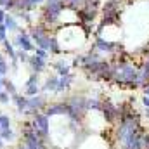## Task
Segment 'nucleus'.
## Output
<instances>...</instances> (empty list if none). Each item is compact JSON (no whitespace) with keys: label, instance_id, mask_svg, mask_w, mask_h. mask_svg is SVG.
<instances>
[{"label":"nucleus","instance_id":"5701e85b","mask_svg":"<svg viewBox=\"0 0 149 149\" xmlns=\"http://www.w3.org/2000/svg\"><path fill=\"white\" fill-rule=\"evenodd\" d=\"M12 127V120H10V116L9 114H0V128L3 130V128H10Z\"/></svg>","mask_w":149,"mask_h":149},{"label":"nucleus","instance_id":"c85d7f7f","mask_svg":"<svg viewBox=\"0 0 149 149\" xmlns=\"http://www.w3.org/2000/svg\"><path fill=\"white\" fill-rule=\"evenodd\" d=\"M7 40V28L5 24H0V43H3Z\"/></svg>","mask_w":149,"mask_h":149},{"label":"nucleus","instance_id":"7ed1b4c3","mask_svg":"<svg viewBox=\"0 0 149 149\" xmlns=\"http://www.w3.org/2000/svg\"><path fill=\"white\" fill-rule=\"evenodd\" d=\"M49 101H47V94H37L33 97H28V108L23 113V116H35L37 113H43V109L47 108Z\"/></svg>","mask_w":149,"mask_h":149},{"label":"nucleus","instance_id":"6e6552de","mask_svg":"<svg viewBox=\"0 0 149 149\" xmlns=\"http://www.w3.org/2000/svg\"><path fill=\"white\" fill-rule=\"evenodd\" d=\"M28 68H30V73H43L45 71V68H47V61H43V59H40L37 57L35 54H30V57H28Z\"/></svg>","mask_w":149,"mask_h":149},{"label":"nucleus","instance_id":"f257e3e1","mask_svg":"<svg viewBox=\"0 0 149 149\" xmlns=\"http://www.w3.org/2000/svg\"><path fill=\"white\" fill-rule=\"evenodd\" d=\"M28 33L33 40V43L43 49V50H49V42H50V30L45 26V24H31L28 26Z\"/></svg>","mask_w":149,"mask_h":149},{"label":"nucleus","instance_id":"72a5a7b5","mask_svg":"<svg viewBox=\"0 0 149 149\" xmlns=\"http://www.w3.org/2000/svg\"><path fill=\"white\" fill-rule=\"evenodd\" d=\"M142 88H144V95H149V83L146 87H142Z\"/></svg>","mask_w":149,"mask_h":149},{"label":"nucleus","instance_id":"423d86ee","mask_svg":"<svg viewBox=\"0 0 149 149\" xmlns=\"http://www.w3.org/2000/svg\"><path fill=\"white\" fill-rule=\"evenodd\" d=\"M43 113H45L49 118H52V116H66V113H68V104H66V101L50 102V104H47V108L43 109Z\"/></svg>","mask_w":149,"mask_h":149},{"label":"nucleus","instance_id":"e433bc0d","mask_svg":"<svg viewBox=\"0 0 149 149\" xmlns=\"http://www.w3.org/2000/svg\"><path fill=\"white\" fill-rule=\"evenodd\" d=\"M2 59H3V54H2V52H0V61H2Z\"/></svg>","mask_w":149,"mask_h":149},{"label":"nucleus","instance_id":"2eb2a0df","mask_svg":"<svg viewBox=\"0 0 149 149\" xmlns=\"http://www.w3.org/2000/svg\"><path fill=\"white\" fill-rule=\"evenodd\" d=\"M2 47H3V56H7L9 61H16V59H17V56H16V49H14V45L10 43L9 38L2 43Z\"/></svg>","mask_w":149,"mask_h":149},{"label":"nucleus","instance_id":"f3484780","mask_svg":"<svg viewBox=\"0 0 149 149\" xmlns=\"http://www.w3.org/2000/svg\"><path fill=\"white\" fill-rule=\"evenodd\" d=\"M14 16H16V19L17 21H23L24 24H28V26H31L33 24V16H31V12H26V10H23V12H12Z\"/></svg>","mask_w":149,"mask_h":149},{"label":"nucleus","instance_id":"ddd939ff","mask_svg":"<svg viewBox=\"0 0 149 149\" xmlns=\"http://www.w3.org/2000/svg\"><path fill=\"white\" fill-rule=\"evenodd\" d=\"M3 24H5V28H7L9 33H17V30H19V21L16 19V16H14L12 12H7V14H5Z\"/></svg>","mask_w":149,"mask_h":149},{"label":"nucleus","instance_id":"4468645a","mask_svg":"<svg viewBox=\"0 0 149 149\" xmlns=\"http://www.w3.org/2000/svg\"><path fill=\"white\" fill-rule=\"evenodd\" d=\"M52 68L56 70L57 76H66V74L71 73V66H70V64H66V63H64V59H59L57 63H54V64H52Z\"/></svg>","mask_w":149,"mask_h":149},{"label":"nucleus","instance_id":"1a4fd4ad","mask_svg":"<svg viewBox=\"0 0 149 149\" xmlns=\"http://www.w3.org/2000/svg\"><path fill=\"white\" fill-rule=\"evenodd\" d=\"M10 102L16 106V109L19 114H23V113L26 111V108H28V97L24 95V94H14V95H10Z\"/></svg>","mask_w":149,"mask_h":149},{"label":"nucleus","instance_id":"39448f33","mask_svg":"<svg viewBox=\"0 0 149 149\" xmlns=\"http://www.w3.org/2000/svg\"><path fill=\"white\" fill-rule=\"evenodd\" d=\"M101 113H102V116H104V121H108V123H116V121H120L118 106H114L109 99H102Z\"/></svg>","mask_w":149,"mask_h":149},{"label":"nucleus","instance_id":"f03ea898","mask_svg":"<svg viewBox=\"0 0 149 149\" xmlns=\"http://www.w3.org/2000/svg\"><path fill=\"white\" fill-rule=\"evenodd\" d=\"M10 43L14 45V49L17 50V49H21V50H26V52H33L35 50V43H33V40L30 37V33H28V30H24V28H21L19 26V30H17V33L12 37L10 40Z\"/></svg>","mask_w":149,"mask_h":149},{"label":"nucleus","instance_id":"412c9836","mask_svg":"<svg viewBox=\"0 0 149 149\" xmlns=\"http://www.w3.org/2000/svg\"><path fill=\"white\" fill-rule=\"evenodd\" d=\"M0 139H2L3 142H12V141L16 139V134H14L12 127H10V128H3V130H0Z\"/></svg>","mask_w":149,"mask_h":149},{"label":"nucleus","instance_id":"a878e982","mask_svg":"<svg viewBox=\"0 0 149 149\" xmlns=\"http://www.w3.org/2000/svg\"><path fill=\"white\" fill-rule=\"evenodd\" d=\"M7 73H9V63H7V61H5V57H3V59L0 61V74L5 78Z\"/></svg>","mask_w":149,"mask_h":149},{"label":"nucleus","instance_id":"6ab92c4d","mask_svg":"<svg viewBox=\"0 0 149 149\" xmlns=\"http://www.w3.org/2000/svg\"><path fill=\"white\" fill-rule=\"evenodd\" d=\"M63 3L66 5V9H70V10H80L83 5H85V0H63Z\"/></svg>","mask_w":149,"mask_h":149},{"label":"nucleus","instance_id":"b1692460","mask_svg":"<svg viewBox=\"0 0 149 149\" xmlns=\"http://www.w3.org/2000/svg\"><path fill=\"white\" fill-rule=\"evenodd\" d=\"M16 56H17V61H19L21 64H26V63H28V57H30V52L17 49V50H16Z\"/></svg>","mask_w":149,"mask_h":149},{"label":"nucleus","instance_id":"bb28decb","mask_svg":"<svg viewBox=\"0 0 149 149\" xmlns=\"http://www.w3.org/2000/svg\"><path fill=\"white\" fill-rule=\"evenodd\" d=\"M38 76H40V74H37V73H30L26 83H24V87H26V85H38Z\"/></svg>","mask_w":149,"mask_h":149},{"label":"nucleus","instance_id":"c9c22d12","mask_svg":"<svg viewBox=\"0 0 149 149\" xmlns=\"http://www.w3.org/2000/svg\"><path fill=\"white\" fill-rule=\"evenodd\" d=\"M16 149H24V146H23V144H19V146H17Z\"/></svg>","mask_w":149,"mask_h":149},{"label":"nucleus","instance_id":"7c9ffc66","mask_svg":"<svg viewBox=\"0 0 149 149\" xmlns=\"http://www.w3.org/2000/svg\"><path fill=\"white\" fill-rule=\"evenodd\" d=\"M5 14H7V12H5V9H2V7H0V24H3V21H5Z\"/></svg>","mask_w":149,"mask_h":149},{"label":"nucleus","instance_id":"0eeeda50","mask_svg":"<svg viewBox=\"0 0 149 149\" xmlns=\"http://www.w3.org/2000/svg\"><path fill=\"white\" fill-rule=\"evenodd\" d=\"M97 17V9H90V7H81L80 10H76V19L80 23H85V24H90L94 23Z\"/></svg>","mask_w":149,"mask_h":149},{"label":"nucleus","instance_id":"aec40b11","mask_svg":"<svg viewBox=\"0 0 149 149\" xmlns=\"http://www.w3.org/2000/svg\"><path fill=\"white\" fill-rule=\"evenodd\" d=\"M2 88H3V90L9 94V95H14V94H17V88H16V85H14V83H12V81H10L7 76L2 80Z\"/></svg>","mask_w":149,"mask_h":149},{"label":"nucleus","instance_id":"4be33fe9","mask_svg":"<svg viewBox=\"0 0 149 149\" xmlns=\"http://www.w3.org/2000/svg\"><path fill=\"white\" fill-rule=\"evenodd\" d=\"M23 94H24L26 97H33V95H37V94H40V85H26Z\"/></svg>","mask_w":149,"mask_h":149},{"label":"nucleus","instance_id":"a211bd4d","mask_svg":"<svg viewBox=\"0 0 149 149\" xmlns=\"http://www.w3.org/2000/svg\"><path fill=\"white\" fill-rule=\"evenodd\" d=\"M101 106H102V101L97 99V97H87V109L88 111H99L101 113Z\"/></svg>","mask_w":149,"mask_h":149},{"label":"nucleus","instance_id":"473e14b6","mask_svg":"<svg viewBox=\"0 0 149 149\" xmlns=\"http://www.w3.org/2000/svg\"><path fill=\"white\" fill-rule=\"evenodd\" d=\"M9 2H10V0H0V7H2V9H3V7H5V5H7V3H9Z\"/></svg>","mask_w":149,"mask_h":149},{"label":"nucleus","instance_id":"f704fd0d","mask_svg":"<svg viewBox=\"0 0 149 149\" xmlns=\"http://www.w3.org/2000/svg\"><path fill=\"white\" fill-rule=\"evenodd\" d=\"M3 148H5V142H3V141L0 139V149H3Z\"/></svg>","mask_w":149,"mask_h":149},{"label":"nucleus","instance_id":"393cba45","mask_svg":"<svg viewBox=\"0 0 149 149\" xmlns=\"http://www.w3.org/2000/svg\"><path fill=\"white\" fill-rule=\"evenodd\" d=\"M33 54L37 56V57H40V59H43V61H47L49 59V50H43V49H40V47H35V50H33Z\"/></svg>","mask_w":149,"mask_h":149},{"label":"nucleus","instance_id":"c756f323","mask_svg":"<svg viewBox=\"0 0 149 149\" xmlns=\"http://www.w3.org/2000/svg\"><path fill=\"white\" fill-rule=\"evenodd\" d=\"M43 2H45V0H30V7H31V10H35L37 7L43 5Z\"/></svg>","mask_w":149,"mask_h":149},{"label":"nucleus","instance_id":"58836bf2","mask_svg":"<svg viewBox=\"0 0 149 149\" xmlns=\"http://www.w3.org/2000/svg\"><path fill=\"white\" fill-rule=\"evenodd\" d=\"M0 130H2V128H0Z\"/></svg>","mask_w":149,"mask_h":149},{"label":"nucleus","instance_id":"9d476101","mask_svg":"<svg viewBox=\"0 0 149 149\" xmlns=\"http://www.w3.org/2000/svg\"><path fill=\"white\" fill-rule=\"evenodd\" d=\"M74 81V74L70 73L66 76H59V81H57V88H56V94H63V92H68L71 88Z\"/></svg>","mask_w":149,"mask_h":149},{"label":"nucleus","instance_id":"2f4dec72","mask_svg":"<svg viewBox=\"0 0 149 149\" xmlns=\"http://www.w3.org/2000/svg\"><path fill=\"white\" fill-rule=\"evenodd\" d=\"M142 104H144L146 109H149V95H144V97H142Z\"/></svg>","mask_w":149,"mask_h":149},{"label":"nucleus","instance_id":"20e7f679","mask_svg":"<svg viewBox=\"0 0 149 149\" xmlns=\"http://www.w3.org/2000/svg\"><path fill=\"white\" fill-rule=\"evenodd\" d=\"M31 123H33V127L40 130V134L45 137V139H49L50 137V118L45 114V113H37L33 118H31Z\"/></svg>","mask_w":149,"mask_h":149},{"label":"nucleus","instance_id":"f8f14e48","mask_svg":"<svg viewBox=\"0 0 149 149\" xmlns=\"http://www.w3.org/2000/svg\"><path fill=\"white\" fill-rule=\"evenodd\" d=\"M57 81H59V76H57V74H49V76L45 78V83L40 87V92H42V94H47V92H54V94H56Z\"/></svg>","mask_w":149,"mask_h":149},{"label":"nucleus","instance_id":"dca6fc26","mask_svg":"<svg viewBox=\"0 0 149 149\" xmlns=\"http://www.w3.org/2000/svg\"><path fill=\"white\" fill-rule=\"evenodd\" d=\"M49 54H52V56H59V54H63L61 43H59V40L56 38V35H50V42H49Z\"/></svg>","mask_w":149,"mask_h":149},{"label":"nucleus","instance_id":"9b49d317","mask_svg":"<svg viewBox=\"0 0 149 149\" xmlns=\"http://www.w3.org/2000/svg\"><path fill=\"white\" fill-rule=\"evenodd\" d=\"M149 83V66L144 63L137 70V78H135V87H146Z\"/></svg>","mask_w":149,"mask_h":149},{"label":"nucleus","instance_id":"cd10ccee","mask_svg":"<svg viewBox=\"0 0 149 149\" xmlns=\"http://www.w3.org/2000/svg\"><path fill=\"white\" fill-rule=\"evenodd\" d=\"M9 102H10V95H9V94H7L5 90H2V92H0V104L7 106Z\"/></svg>","mask_w":149,"mask_h":149},{"label":"nucleus","instance_id":"ea45409f","mask_svg":"<svg viewBox=\"0 0 149 149\" xmlns=\"http://www.w3.org/2000/svg\"><path fill=\"white\" fill-rule=\"evenodd\" d=\"M118 2H120V0H118Z\"/></svg>","mask_w":149,"mask_h":149},{"label":"nucleus","instance_id":"4c0bfd02","mask_svg":"<svg viewBox=\"0 0 149 149\" xmlns=\"http://www.w3.org/2000/svg\"><path fill=\"white\" fill-rule=\"evenodd\" d=\"M146 64H148V66H149V56H148V61H146Z\"/></svg>","mask_w":149,"mask_h":149}]
</instances>
